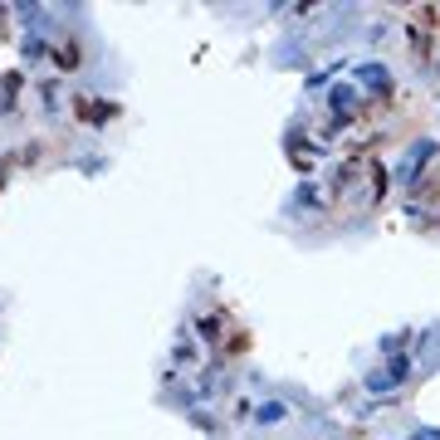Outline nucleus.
Instances as JSON below:
<instances>
[{
	"label": "nucleus",
	"instance_id": "obj_1",
	"mask_svg": "<svg viewBox=\"0 0 440 440\" xmlns=\"http://www.w3.org/2000/svg\"><path fill=\"white\" fill-rule=\"evenodd\" d=\"M54 64H59V69H79V44H74V39H64V44L54 49Z\"/></svg>",
	"mask_w": 440,
	"mask_h": 440
},
{
	"label": "nucleus",
	"instance_id": "obj_2",
	"mask_svg": "<svg viewBox=\"0 0 440 440\" xmlns=\"http://www.w3.org/2000/svg\"><path fill=\"white\" fill-rule=\"evenodd\" d=\"M220 328H225V323H220V318H206V323H201V332H206V337H211V342H216V337H220Z\"/></svg>",
	"mask_w": 440,
	"mask_h": 440
}]
</instances>
